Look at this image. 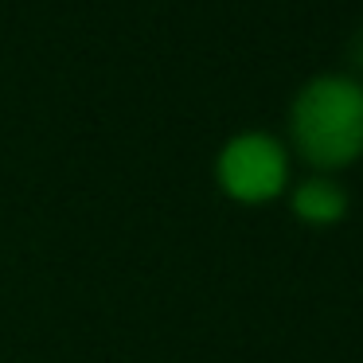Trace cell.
Segmentation results:
<instances>
[{"mask_svg":"<svg viewBox=\"0 0 363 363\" xmlns=\"http://www.w3.org/2000/svg\"><path fill=\"white\" fill-rule=\"evenodd\" d=\"M340 207H344V196H340L332 184H324V180H316V184H308V188H301V196H297V211L305 215V219H313V223L336 219Z\"/></svg>","mask_w":363,"mask_h":363,"instance_id":"cell-3","label":"cell"},{"mask_svg":"<svg viewBox=\"0 0 363 363\" xmlns=\"http://www.w3.org/2000/svg\"><path fill=\"white\" fill-rule=\"evenodd\" d=\"M293 133L313 164H347L363 149V90L340 79L313 82L293 110Z\"/></svg>","mask_w":363,"mask_h":363,"instance_id":"cell-1","label":"cell"},{"mask_svg":"<svg viewBox=\"0 0 363 363\" xmlns=\"http://www.w3.org/2000/svg\"><path fill=\"white\" fill-rule=\"evenodd\" d=\"M352 59H355V67L363 71V32L355 35V43H352Z\"/></svg>","mask_w":363,"mask_h":363,"instance_id":"cell-4","label":"cell"},{"mask_svg":"<svg viewBox=\"0 0 363 363\" xmlns=\"http://www.w3.org/2000/svg\"><path fill=\"white\" fill-rule=\"evenodd\" d=\"M219 176H223V188L235 199L258 203V199H269L281 188L285 160L266 137H242V141H235L223 152Z\"/></svg>","mask_w":363,"mask_h":363,"instance_id":"cell-2","label":"cell"}]
</instances>
